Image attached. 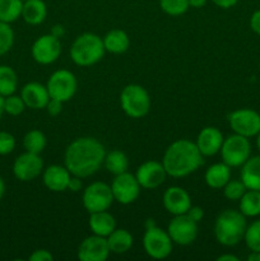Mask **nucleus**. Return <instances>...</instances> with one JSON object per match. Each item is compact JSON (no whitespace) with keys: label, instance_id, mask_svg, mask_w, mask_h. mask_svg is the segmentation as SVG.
I'll use <instances>...</instances> for the list:
<instances>
[{"label":"nucleus","instance_id":"f257e3e1","mask_svg":"<svg viewBox=\"0 0 260 261\" xmlns=\"http://www.w3.org/2000/svg\"><path fill=\"white\" fill-rule=\"evenodd\" d=\"M105 155L106 149L98 139L93 137L76 138L66 147L64 166L73 176L86 178L103 166Z\"/></svg>","mask_w":260,"mask_h":261},{"label":"nucleus","instance_id":"f03ea898","mask_svg":"<svg viewBox=\"0 0 260 261\" xmlns=\"http://www.w3.org/2000/svg\"><path fill=\"white\" fill-rule=\"evenodd\" d=\"M161 162L168 176L181 178L191 175L200 167L203 155L199 152L195 142L178 139L168 145Z\"/></svg>","mask_w":260,"mask_h":261},{"label":"nucleus","instance_id":"7ed1b4c3","mask_svg":"<svg viewBox=\"0 0 260 261\" xmlns=\"http://www.w3.org/2000/svg\"><path fill=\"white\" fill-rule=\"evenodd\" d=\"M246 228V217L241 212L226 209L214 222V237L222 246H236L244 240Z\"/></svg>","mask_w":260,"mask_h":261},{"label":"nucleus","instance_id":"20e7f679","mask_svg":"<svg viewBox=\"0 0 260 261\" xmlns=\"http://www.w3.org/2000/svg\"><path fill=\"white\" fill-rule=\"evenodd\" d=\"M105 53L103 41L98 35L86 32L73 41L70 47V58L78 66H92L102 60Z\"/></svg>","mask_w":260,"mask_h":261},{"label":"nucleus","instance_id":"39448f33","mask_svg":"<svg viewBox=\"0 0 260 261\" xmlns=\"http://www.w3.org/2000/svg\"><path fill=\"white\" fill-rule=\"evenodd\" d=\"M120 106L125 115L132 119H142L150 110V96L144 87L127 84L120 93Z\"/></svg>","mask_w":260,"mask_h":261},{"label":"nucleus","instance_id":"423d86ee","mask_svg":"<svg viewBox=\"0 0 260 261\" xmlns=\"http://www.w3.org/2000/svg\"><path fill=\"white\" fill-rule=\"evenodd\" d=\"M219 153H221L222 162L228 165L231 168L241 167L251 154V144L249 138L233 133L223 140Z\"/></svg>","mask_w":260,"mask_h":261},{"label":"nucleus","instance_id":"0eeeda50","mask_svg":"<svg viewBox=\"0 0 260 261\" xmlns=\"http://www.w3.org/2000/svg\"><path fill=\"white\" fill-rule=\"evenodd\" d=\"M46 87H47L50 98L59 99L65 103L75 96L76 89H78V81L70 70L59 69L51 74Z\"/></svg>","mask_w":260,"mask_h":261},{"label":"nucleus","instance_id":"6e6552de","mask_svg":"<svg viewBox=\"0 0 260 261\" xmlns=\"http://www.w3.org/2000/svg\"><path fill=\"white\" fill-rule=\"evenodd\" d=\"M143 247L145 254L154 260H163L172 252L173 242L168 234L167 229H162L158 226L147 228L143 236Z\"/></svg>","mask_w":260,"mask_h":261},{"label":"nucleus","instance_id":"1a4fd4ad","mask_svg":"<svg viewBox=\"0 0 260 261\" xmlns=\"http://www.w3.org/2000/svg\"><path fill=\"white\" fill-rule=\"evenodd\" d=\"M115 199L112 195L111 186L107 185L103 181L89 184L83 190V195H82V203L88 213L109 211Z\"/></svg>","mask_w":260,"mask_h":261},{"label":"nucleus","instance_id":"9d476101","mask_svg":"<svg viewBox=\"0 0 260 261\" xmlns=\"http://www.w3.org/2000/svg\"><path fill=\"white\" fill-rule=\"evenodd\" d=\"M229 127L235 134L246 138L256 137L260 133V115L251 109H239L227 116Z\"/></svg>","mask_w":260,"mask_h":261},{"label":"nucleus","instance_id":"9b49d317","mask_svg":"<svg viewBox=\"0 0 260 261\" xmlns=\"http://www.w3.org/2000/svg\"><path fill=\"white\" fill-rule=\"evenodd\" d=\"M110 186H111L115 201L122 204V205H129V204L134 203L139 198L140 189H142L135 175H132L129 172L115 176Z\"/></svg>","mask_w":260,"mask_h":261},{"label":"nucleus","instance_id":"f8f14e48","mask_svg":"<svg viewBox=\"0 0 260 261\" xmlns=\"http://www.w3.org/2000/svg\"><path fill=\"white\" fill-rule=\"evenodd\" d=\"M167 232L173 244L180 246H189L198 237V223L186 214L173 216L168 223Z\"/></svg>","mask_w":260,"mask_h":261},{"label":"nucleus","instance_id":"ddd939ff","mask_svg":"<svg viewBox=\"0 0 260 261\" xmlns=\"http://www.w3.org/2000/svg\"><path fill=\"white\" fill-rule=\"evenodd\" d=\"M33 60L41 65H50L55 63L61 55L60 38L55 37L51 33L42 35L33 42L31 47Z\"/></svg>","mask_w":260,"mask_h":261},{"label":"nucleus","instance_id":"4468645a","mask_svg":"<svg viewBox=\"0 0 260 261\" xmlns=\"http://www.w3.org/2000/svg\"><path fill=\"white\" fill-rule=\"evenodd\" d=\"M43 171V161L40 154L24 152L15 158L13 163V175L22 182H30L37 178Z\"/></svg>","mask_w":260,"mask_h":261},{"label":"nucleus","instance_id":"2eb2a0df","mask_svg":"<svg viewBox=\"0 0 260 261\" xmlns=\"http://www.w3.org/2000/svg\"><path fill=\"white\" fill-rule=\"evenodd\" d=\"M167 176L162 162L153 160L142 163L135 172V177H137L140 188L147 189V190H154V189L160 188L166 181Z\"/></svg>","mask_w":260,"mask_h":261},{"label":"nucleus","instance_id":"dca6fc26","mask_svg":"<svg viewBox=\"0 0 260 261\" xmlns=\"http://www.w3.org/2000/svg\"><path fill=\"white\" fill-rule=\"evenodd\" d=\"M110 255V247L106 237H86L78 247V259L81 261H105Z\"/></svg>","mask_w":260,"mask_h":261},{"label":"nucleus","instance_id":"f3484780","mask_svg":"<svg viewBox=\"0 0 260 261\" xmlns=\"http://www.w3.org/2000/svg\"><path fill=\"white\" fill-rule=\"evenodd\" d=\"M163 206L172 216L186 214L191 206V198L185 189L171 186L163 194Z\"/></svg>","mask_w":260,"mask_h":261},{"label":"nucleus","instance_id":"a211bd4d","mask_svg":"<svg viewBox=\"0 0 260 261\" xmlns=\"http://www.w3.org/2000/svg\"><path fill=\"white\" fill-rule=\"evenodd\" d=\"M223 140L224 137L218 127L205 126L196 137L195 144L203 157H212L219 153Z\"/></svg>","mask_w":260,"mask_h":261},{"label":"nucleus","instance_id":"6ab92c4d","mask_svg":"<svg viewBox=\"0 0 260 261\" xmlns=\"http://www.w3.org/2000/svg\"><path fill=\"white\" fill-rule=\"evenodd\" d=\"M71 177L65 166L51 165L43 168L42 171V182L46 188L54 193H63L68 190V184Z\"/></svg>","mask_w":260,"mask_h":261},{"label":"nucleus","instance_id":"aec40b11","mask_svg":"<svg viewBox=\"0 0 260 261\" xmlns=\"http://www.w3.org/2000/svg\"><path fill=\"white\" fill-rule=\"evenodd\" d=\"M20 97L24 101L25 107L31 110H43L50 99L47 87L38 82L24 84L20 91Z\"/></svg>","mask_w":260,"mask_h":261},{"label":"nucleus","instance_id":"412c9836","mask_svg":"<svg viewBox=\"0 0 260 261\" xmlns=\"http://www.w3.org/2000/svg\"><path fill=\"white\" fill-rule=\"evenodd\" d=\"M88 224L92 233L101 237H107L117 228L116 219L107 211L89 213Z\"/></svg>","mask_w":260,"mask_h":261},{"label":"nucleus","instance_id":"4be33fe9","mask_svg":"<svg viewBox=\"0 0 260 261\" xmlns=\"http://www.w3.org/2000/svg\"><path fill=\"white\" fill-rule=\"evenodd\" d=\"M47 17V5L43 0H23L22 17L27 24L38 25Z\"/></svg>","mask_w":260,"mask_h":261},{"label":"nucleus","instance_id":"5701e85b","mask_svg":"<svg viewBox=\"0 0 260 261\" xmlns=\"http://www.w3.org/2000/svg\"><path fill=\"white\" fill-rule=\"evenodd\" d=\"M204 180L211 189H223V186L231 180V167L224 162L214 163L205 171Z\"/></svg>","mask_w":260,"mask_h":261},{"label":"nucleus","instance_id":"b1692460","mask_svg":"<svg viewBox=\"0 0 260 261\" xmlns=\"http://www.w3.org/2000/svg\"><path fill=\"white\" fill-rule=\"evenodd\" d=\"M240 177L249 190L260 191V155L250 157L241 166Z\"/></svg>","mask_w":260,"mask_h":261},{"label":"nucleus","instance_id":"393cba45","mask_svg":"<svg viewBox=\"0 0 260 261\" xmlns=\"http://www.w3.org/2000/svg\"><path fill=\"white\" fill-rule=\"evenodd\" d=\"M106 53L120 55L129 50L130 38L127 33L122 30H111L102 38Z\"/></svg>","mask_w":260,"mask_h":261},{"label":"nucleus","instance_id":"a878e982","mask_svg":"<svg viewBox=\"0 0 260 261\" xmlns=\"http://www.w3.org/2000/svg\"><path fill=\"white\" fill-rule=\"evenodd\" d=\"M106 239L110 247V252L116 255H122L127 252L134 244L132 233L124 228H116Z\"/></svg>","mask_w":260,"mask_h":261},{"label":"nucleus","instance_id":"bb28decb","mask_svg":"<svg viewBox=\"0 0 260 261\" xmlns=\"http://www.w3.org/2000/svg\"><path fill=\"white\" fill-rule=\"evenodd\" d=\"M103 166L111 175H120V173L127 172V168H129V158H127V155L122 150L114 149L109 153L106 152V155H105L103 160Z\"/></svg>","mask_w":260,"mask_h":261},{"label":"nucleus","instance_id":"cd10ccee","mask_svg":"<svg viewBox=\"0 0 260 261\" xmlns=\"http://www.w3.org/2000/svg\"><path fill=\"white\" fill-rule=\"evenodd\" d=\"M239 211L244 214L245 217H254L260 216V191L249 190L242 195L239 200Z\"/></svg>","mask_w":260,"mask_h":261},{"label":"nucleus","instance_id":"c85d7f7f","mask_svg":"<svg viewBox=\"0 0 260 261\" xmlns=\"http://www.w3.org/2000/svg\"><path fill=\"white\" fill-rule=\"evenodd\" d=\"M18 88V75L9 65H0V96L7 97L15 93Z\"/></svg>","mask_w":260,"mask_h":261},{"label":"nucleus","instance_id":"c756f323","mask_svg":"<svg viewBox=\"0 0 260 261\" xmlns=\"http://www.w3.org/2000/svg\"><path fill=\"white\" fill-rule=\"evenodd\" d=\"M46 145H47L46 135L38 129L30 130L25 133L24 138H23V148L25 149V152L41 154L45 150Z\"/></svg>","mask_w":260,"mask_h":261},{"label":"nucleus","instance_id":"7c9ffc66","mask_svg":"<svg viewBox=\"0 0 260 261\" xmlns=\"http://www.w3.org/2000/svg\"><path fill=\"white\" fill-rule=\"evenodd\" d=\"M23 0H0V22L13 23L22 17Z\"/></svg>","mask_w":260,"mask_h":261},{"label":"nucleus","instance_id":"2f4dec72","mask_svg":"<svg viewBox=\"0 0 260 261\" xmlns=\"http://www.w3.org/2000/svg\"><path fill=\"white\" fill-rule=\"evenodd\" d=\"M160 8L165 14L178 17L188 12L189 0H160Z\"/></svg>","mask_w":260,"mask_h":261},{"label":"nucleus","instance_id":"473e14b6","mask_svg":"<svg viewBox=\"0 0 260 261\" xmlns=\"http://www.w3.org/2000/svg\"><path fill=\"white\" fill-rule=\"evenodd\" d=\"M244 241L250 251H260V219L247 226Z\"/></svg>","mask_w":260,"mask_h":261},{"label":"nucleus","instance_id":"72a5a7b5","mask_svg":"<svg viewBox=\"0 0 260 261\" xmlns=\"http://www.w3.org/2000/svg\"><path fill=\"white\" fill-rule=\"evenodd\" d=\"M247 188L245 184L242 182L241 178L240 180H229L226 185L223 186V195L224 198L228 199L231 201H239L242 198L245 193H246Z\"/></svg>","mask_w":260,"mask_h":261},{"label":"nucleus","instance_id":"f704fd0d","mask_svg":"<svg viewBox=\"0 0 260 261\" xmlns=\"http://www.w3.org/2000/svg\"><path fill=\"white\" fill-rule=\"evenodd\" d=\"M14 45V31L9 23L0 22V56L9 53Z\"/></svg>","mask_w":260,"mask_h":261},{"label":"nucleus","instance_id":"c9c22d12","mask_svg":"<svg viewBox=\"0 0 260 261\" xmlns=\"http://www.w3.org/2000/svg\"><path fill=\"white\" fill-rule=\"evenodd\" d=\"M27 109L25 107L23 98L17 94H10V96L4 97V111L5 114L10 115V116H19L23 114V111Z\"/></svg>","mask_w":260,"mask_h":261},{"label":"nucleus","instance_id":"e433bc0d","mask_svg":"<svg viewBox=\"0 0 260 261\" xmlns=\"http://www.w3.org/2000/svg\"><path fill=\"white\" fill-rule=\"evenodd\" d=\"M15 138L8 132H0V155H8L14 150Z\"/></svg>","mask_w":260,"mask_h":261},{"label":"nucleus","instance_id":"4c0bfd02","mask_svg":"<svg viewBox=\"0 0 260 261\" xmlns=\"http://www.w3.org/2000/svg\"><path fill=\"white\" fill-rule=\"evenodd\" d=\"M63 102L59 101V99L50 98L47 105H46L45 110L47 111V114L50 115V116H58V115L63 111Z\"/></svg>","mask_w":260,"mask_h":261},{"label":"nucleus","instance_id":"58836bf2","mask_svg":"<svg viewBox=\"0 0 260 261\" xmlns=\"http://www.w3.org/2000/svg\"><path fill=\"white\" fill-rule=\"evenodd\" d=\"M28 259H30V261H53L54 255L48 250L38 249L33 251Z\"/></svg>","mask_w":260,"mask_h":261},{"label":"nucleus","instance_id":"ea45409f","mask_svg":"<svg viewBox=\"0 0 260 261\" xmlns=\"http://www.w3.org/2000/svg\"><path fill=\"white\" fill-rule=\"evenodd\" d=\"M186 216L190 217L191 219H193L194 222H196V223H199V222L203 219L204 217V211L200 208V206H196V205H191L190 209L188 211V213H186Z\"/></svg>","mask_w":260,"mask_h":261},{"label":"nucleus","instance_id":"a19ab883","mask_svg":"<svg viewBox=\"0 0 260 261\" xmlns=\"http://www.w3.org/2000/svg\"><path fill=\"white\" fill-rule=\"evenodd\" d=\"M250 28L252 30V32L260 36V9L255 10L250 17Z\"/></svg>","mask_w":260,"mask_h":261},{"label":"nucleus","instance_id":"79ce46f5","mask_svg":"<svg viewBox=\"0 0 260 261\" xmlns=\"http://www.w3.org/2000/svg\"><path fill=\"white\" fill-rule=\"evenodd\" d=\"M82 188H83L82 178L78 177V176L71 175L70 180H69V184H68V190L71 191V193H78V191L82 190Z\"/></svg>","mask_w":260,"mask_h":261},{"label":"nucleus","instance_id":"37998d69","mask_svg":"<svg viewBox=\"0 0 260 261\" xmlns=\"http://www.w3.org/2000/svg\"><path fill=\"white\" fill-rule=\"evenodd\" d=\"M212 3L221 9H231L239 3V0H212Z\"/></svg>","mask_w":260,"mask_h":261},{"label":"nucleus","instance_id":"c03bdc74","mask_svg":"<svg viewBox=\"0 0 260 261\" xmlns=\"http://www.w3.org/2000/svg\"><path fill=\"white\" fill-rule=\"evenodd\" d=\"M50 33L53 36H55V37L61 38L64 35H65V28H64L61 24H55V25H53V27H51Z\"/></svg>","mask_w":260,"mask_h":261},{"label":"nucleus","instance_id":"a18cd8bd","mask_svg":"<svg viewBox=\"0 0 260 261\" xmlns=\"http://www.w3.org/2000/svg\"><path fill=\"white\" fill-rule=\"evenodd\" d=\"M206 3H208V0H189V7L200 9V8L205 7Z\"/></svg>","mask_w":260,"mask_h":261},{"label":"nucleus","instance_id":"49530a36","mask_svg":"<svg viewBox=\"0 0 260 261\" xmlns=\"http://www.w3.org/2000/svg\"><path fill=\"white\" fill-rule=\"evenodd\" d=\"M240 259L232 254H223L217 257V261H239Z\"/></svg>","mask_w":260,"mask_h":261},{"label":"nucleus","instance_id":"de8ad7c7","mask_svg":"<svg viewBox=\"0 0 260 261\" xmlns=\"http://www.w3.org/2000/svg\"><path fill=\"white\" fill-rule=\"evenodd\" d=\"M249 261H260V251H251V254L247 256Z\"/></svg>","mask_w":260,"mask_h":261},{"label":"nucleus","instance_id":"09e8293b","mask_svg":"<svg viewBox=\"0 0 260 261\" xmlns=\"http://www.w3.org/2000/svg\"><path fill=\"white\" fill-rule=\"evenodd\" d=\"M155 226H157V224H155L154 219H153V218H148L147 221H145V223H144L145 229H147V228H152V227H155Z\"/></svg>","mask_w":260,"mask_h":261},{"label":"nucleus","instance_id":"8fccbe9b","mask_svg":"<svg viewBox=\"0 0 260 261\" xmlns=\"http://www.w3.org/2000/svg\"><path fill=\"white\" fill-rule=\"evenodd\" d=\"M4 194H5V182H4V180H3L2 176H0V200L3 199Z\"/></svg>","mask_w":260,"mask_h":261},{"label":"nucleus","instance_id":"3c124183","mask_svg":"<svg viewBox=\"0 0 260 261\" xmlns=\"http://www.w3.org/2000/svg\"><path fill=\"white\" fill-rule=\"evenodd\" d=\"M5 114L4 111V97L0 96V119L3 117V115Z\"/></svg>","mask_w":260,"mask_h":261},{"label":"nucleus","instance_id":"603ef678","mask_svg":"<svg viewBox=\"0 0 260 261\" xmlns=\"http://www.w3.org/2000/svg\"><path fill=\"white\" fill-rule=\"evenodd\" d=\"M256 137H257V139H256V147H257V149H259V152H260V133L256 135Z\"/></svg>","mask_w":260,"mask_h":261}]
</instances>
